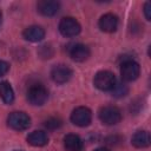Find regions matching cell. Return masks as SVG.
Masks as SVG:
<instances>
[{
	"label": "cell",
	"instance_id": "obj_12",
	"mask_svg": "<svg viewBox=\"0 0 151 151\" xmlns=\"http://www.w3.org/2000/svg\"><path fill=\"white\" fill-rule=\"evenodd\" d=\"M70 57L78 63L85 61L90 57V48L84 44H74L70 48Z\"/></svg>",
	"mask_w": 151,
	"mask_h": 151
},
{
	"label": "cell",
	"instance_id": "obj_8",
	"mask_svg": "<svg viewBox=\"0 0 151 151\" xmlns=\"http://www.w3.org/2000/svg\"><path fill=\"white\" fill-rule=\"evenodd\" d=\"M51 78L57 84H65L72 78V70L66 65H55L51 71Z\"/></svg>",
	"mask_w": 151,
	"mask_h": 151
},
{
	"label": "cell",
	"instance_id": "obj_16",
	"mask_svg": "<svg viewBox=\"0 0 151 151\" xmlns=\"http://www.w3.org/2000/svg\"><path fill=\"white\" fill-rule=\"evenodd\" d=\"M0 97L6 104H12L14 101V91L8 81H0Z\"/></svg>",
	"mask_w": 151,
	"mask_h": 151
},
{
	"label": "cell",
	"instance_id": "obj_3",
	"mask_svg": "<svg viewBox=\"0 0 151 151\" xmlns=\"http://www.w3.org/2000/svg\"><path fill=\"white\" fill-rule=\"evenodd\" d=\"M140 73V66L133 59H126L120 65V76L124 81H133Z\"/></svg>",
	"mask_w": 151,
	"mask_h": 151
},
{
	"label": "cell",
	"instance_id": "obj_2",
	"mask_svg": "<svg viewBox=\"0 0 151 151\" xmlns=\"http://www.w3.org/2000/svg\"><path fill=\"white\" fill-rule=\"evenodd\" d=\"M47 98H48V91L41 84H34L27 91V100L32 105L40 106L46 103Z\"/></svg>",
	"mask_w": 151,
	"mask_h": 151
},
{
	"label": "cell",
	"instance_id": "obj_15",
	"mask_svg": "<svg viewBox=\"0 0 151 151\" xmlns=\"http://www.w3.org/2000/svg\"><path fill=\"white\" fill-rule=\"evenodd\" d=\"M131 143L134 147H138V149H144V147H147L151 143V139H150V133L147 131H137L133 136H132V139H131Z\"/></svg>",
	"mask_w": 151,
	"mask_h": 151
},
{
	"label": "cell",
	"instance_id": "obj_5",
	"mask_svg": "<svg viewBox=\"0 0 151 151\" xmlns=\"http://www.w3.org/2000/svg\"><path fill=\"white\" fill-rule=\"evenodd\" d=\"M7 124L11 129L17 131H24L29 127L31 118L25 112H12L7 117Z\"/></svg>",
	"mask_w": 151,
	"mask_h": 151
},
{
	"label": "cell",
	"instance_id": "obj_6",
	"mask_svg": "<svg viewBox=\"0 0 151 151\" xmlns=\"http://www.w3.org/2000/svg\"><path fill=\"white\" fill-rule=\"evenodd\" d=\"M80 31H81L80 24L72 17L63 18L59 22V32L66 38L76 37L80 33Z\"/></svg>",
	"mask_w": 151,
	"mask_h": 151
},
{
	"label": "cell",
	"instance_id": "obj_10",
	"mask_svg": "<svg viewBox=\"0 0 151 151\" xmlns=\"http://www.w3.org/2000/svg\"><path fill=\"white\" fill-rule=\"evenodd\" d=\"M60 4L54 0H41L37 4L38 12L44 17H53L58 13Z\"/></svg>",
	"mask_w": 151,
	"mask_h": 151
},
{
	"label": "cell",
	"instance_id": "obj_21",
	"mask_svg": "<svg viewBox=\"0 0 151 151\" xmlns=\"http://www.w3.org/2000/svg\"><path fill=\"white\" fill-rule=\"evenodd\" d=\"M93 151H111V150H110V149H107V147L101 146V147H97V149H94Z\"/></svg>",
	"mask_w": 151,
	"mask_h": 151
},
{
	"label": "cell",
	"instance_id": "obj_1",
	"mask_svg": "<svg viewBox=\"0 0 151 151\" xmlns=\"http://www.w3.org/2000/svg\"><path fill=\"white\" fill-rule=\"evenodd\" d=\"M117 83L116 76L110 71H99L93 79L94 86L100 91H111Z\"/></svg>",
	"mask_w": 151,
	"mask_h": 151
},
{
	"label": "cell",
	"instance_id": "obj_14",
	"mask_svg": "<svg viewBox=\"0 0 151 151\" xmlns=\"http://www.w3.org/2000/svg\"><path fill=\"white\" fill-rule=\"evenodd\" d=\"M27 143L32 146H44L48 143V136L45 131H33L27 136Z\"/></svg>",
	"mask_w": 151,
	"mask_h": 151
},
{
	"label": "cell",
	"instance_id": "obj_11",
	"mask_svg": "<svg viewBox=\"0 0 151 151\" xmlns=\"http://www.w3.org/2000/svg\"><path fill=\"white\" fill-rule=\"evenodd\" d=\"M22 37L31 42H38L41 41L45 38V31L42 27L33 25V26H28L27 28L24 29L22 32Z\"/></svg>",
	"mask_w": 151,
	"mask_h": 151
},
{
	"label": "cell",
	"instance_id": "obj_19",
	"mask_svg": "<svg viewBox=\"0 0 151 151\" xmlns=\"http://www.w3.org/2000/svg\"><path fill=\"white\" fill-rule=\"evenodd\" d=\"M9 70V64L7 61H4V60H0V77L5 76Z\"/></svg>",
	"mask_w": 151,
	"mask_h": 151
},
{
	"label": "cell",
	"instance_id": "obj_17",
	"mask_svg": "<svg viewBox=\"0 0 151 151\" xmlns=\"http://www.w3.org/2000/svg\"><path fill=\"white\" fill-rule=\"evenodd\" d=\"M129 92V87L124 84V83H116L114 87L111 90V93L113 97L116 98H122V97H125Z\"/></svg>",
	"mask_w": 151,
	"mask_h": 151
},
{
	"label": "cell",
	"instance_id": "obj_7",
	"mask_svg": "<svg viewBox=\"0 0 151 151\" xmlns=\"http://www.w3.org/2000/svg\"><path fill=\"white\" fill-rule=\"evenodd\" d=\"M92 120V112L86 106H78L71 113V122L80 127H85L90 125Z\"/></svg>",
	"mask_w": 151,
	"mask_h": 151
},
{
	"label": "cell",
	"instance_id": "obj_20",
	"mask_svg": "<svg viewBox=\"0 0 151 151\" xmlns=\"http://www.w3.org/2000/svg\"><path fill=\"white\" fill-rule=\"evenodd\" d=\"M143 9H144V15H145L146 20H151V4L150 2H145Z\"/></svg>",
	"mask_w": 151,
	"mask_h": 151
},
{
	"label": "cell",
	"instance_id": "obj_18",
	"mask_svg": "<svg viewBox=\"0 0 151 151\" xmlns=\"http://www.w3.org/2000/svg\"><path fill=\"white\" fill-rule=\"evenodd\" d=\"M61 120L59 119V118H57V117H51V118H48V119H46L45 120V123H44V126L47 129V130H50V131H54V130H57V129H59L60 126H61Z\"/></svg>",
	"mask_w": 151,
	"mask_h": 151
},
{
	"label": "cell",
	"instance_id": "obj_22",
	"mask_svg": "<svg viewBox=\"0 0 151 151\" xmlns=\"http://www.w3.org/2000/svg\"><path fill=\"white\" fill-rule=\"evenodd\" d=\"M15 151H20V150H15Z\"/></svg>",
	"mask_w": 151,
	"mask_h": 151
},
{
	"label": "cell",
	"instance_id": "obj_4",
	"mask_svg": "<svg viewBox=\"0 0 151 151\" xmlns=\"http://www.w3.org/2000/svg\"><path fill=\"white\" fill-rule=\"evenodd\" d=\"M99 119L105 125H116L122 120V112L117 106L107 105L100 109Z\"/></svg>",
	"mask_w": 151,
	"mask_h": 151
},
{
	"label": "cell",
	"instance_id": "obj_13",
	"mask_svg": "<svg viewBox=\"0 0 151 151\" xmlns=\"http://www.w3.org/2000/svg\"><path fill=\"white\" fill-rule=\"evenodd\" d=\"M64 147L66 151H81L84 147L83 139L74 133H68L64 137Z\"/></svg>",
	"mask_w": 151,
	"mask_h": 151
},
{
	"label": "cell",
	"instance_id": "obj_9",
	"mask_svg": "<svg viewBox=\"0 0 151 151\" xmlns=\"http://www.w3.org/2000/svg\"><path fill=\"white\" fill-rule=\"evenodd\" d=\"M98 26L103 32L112 33L118 27V17L113 13H106L100 17L98 21Z\"/></svg>",
	"mask_w": 151,
	"mask_h": 151
}]
</instances>
